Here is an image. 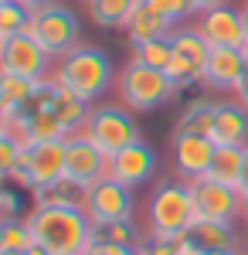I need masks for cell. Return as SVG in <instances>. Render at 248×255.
<instances>
[{"instance_id":"32","label":"cell","mask_w":248,"mask_h":255,"mask_svg":"<svg viewBox=\"0 0 248 255\" xmlns=\"http://www.w3.org/2000/svg\"><path fill=\"white\" fill-rule=\"evenodd\" d=\"M3 228V249H14V252H27L34 245V235H31V225H27V215L10 221V225H0Z\"/></svg>"},{"instance_id":"1","label":"cell","mask_w":248,"mask_h":255,"mask_svg":"<svg viewBox=\"0 0 248 255\" xmlns=\"http://www.w3.org/2000/svg\"><path fill=\"white\" fill-rule=\"evenodd\" d=\"M51 79H55V85H61V89H68L78 99L96 106L99 99H106V92L116 85V68H113V58L102 48L78 44V48H72L68 55H61L55 61Z\"/></svg>"},{"instance_id":"47","label":"cell","mask_w":248,"mask_h":255,"mask_svg":"<svg viewBox=\"0 0 248 255\" xmlns=\"http://www.w3.org/2000/svg\"><path fill=\"white\" fill-rule=\"evenodd\" d=\"M0 3H7V0H0Z\"/></svg>"},{"instance_id":"33","label":"cell","mask_w":248,"mask_h":255,"mask_svg":"<svg viewBox=\"0 0 248 255\" xmlns=\"http://www.w3.org/2000/svg\"><path fill=\"white\" fill-rule=\"evenodd\" d=\"M24 218V204H20V194L10 187V184H0V225H10Z\"/></svg>"},{"instance_id":"31","label":"cell","mask_w":248,"mask_h":255,"mask_svg":"<svg viewBox=\"0 0 248 255\" xmlns=\"http://www.w3.org/2000/svg\"><path fill=\"white\" fill-rule=\"evenodd\" d=\"M20 153H24V146H20L10 133H3V136H0V184H10V177L17 174Z\"/></svg>"},{"instance_id":"14","label":"cell","mask_w":248,"mask_h":255,"mask_svg":"<svg viewBox=\"0 0 248 255\" xmlns=\"http://www.w3.org/2000/svg\"><path fill=\"white\" fill-rule=\"evenodd\" d=\"M214 150H218V143H214L211 136H201V133H173L170 157H173L177 177H180L184 184H191V180H197V177H208Z\"/></svg>"},{"instance_id":"26","label":"cell","mask_w":248,"mask_h":255,"mask_svg":"<svg viewBox=\"0 0 248 255\" xmlns=\"http://www.w3.org/2000/svg\"><path fill=\"white\" fill-rule=\"evenodd\" d=\"M38 82L17 79V75H0V113L3 116H17L20 106L27 102V96L34 92Z\"/></svg>"},{"instance_id":"30","label":"cell","mask_w":248,"mask_h":255,"mask_svg":"<svg viewBox=\"0 0 248 255\" xmlns=\"http://www.w3.org/2000/svg\"><path fill=\"white\" fill-rule=\"evenodd\" d=\"M27 20H31V10L24 3H17V0L0 3V41L14 38V34H24L27 31Z\"/></svg>"},{"instance_id":"36","label":"cell","mask_w":248,"mask_h":255,"mask_svg":"<svg viewBox=\"0 0 248 255\" xmlns=\"http://www.w3.org/2000/svg\"><path fill=\"white\" fill-rule=\"evenodd\" d=\"M17 3H24L27 10H38V7H44V3H55V0H17Z\"/></svg>"},{"instance_id":"34","label":"cell","mask_w":248,"mask_h":255,"mask_svg":"<svg viewBox=\"0 0 248 255\" xmlns=\"http://www.w3.org/2000/svg\"><path fill=\"white\" fill-rule=\"evenodd\" d=\"M231 96H235V102H238L242 109H248V68H245V75H242L238 85H235V92H231Z\"/></svg>"},{"instance_id":"18","label":"cell","mask_w":248,"mask_h":255,"mask_svg":"<svg viewBox=\"0 0 248 255\" xmlns=\"http://www.w3.org/2000/svg\"><path fill=\"white\" fill-rule=\"evenodd\" d=\"M197 252H218V249H242L235 221H194V228L187 232Z\"/></svg>"},{"instance_id":"28","label":"cell","mask_w":248,"mask_h":255,"mask_svg":"<svg viewBox=\"0 0 248 255\" xmlns=\"http://www.w3.org/2000/svg\"><path fill=\"white\" fill-rule=\"evenodd\" d=\"M133 61L139 65H150V68H160L167 72L173 61V48H170V38H160V41H146V44H133Z\"/></svg>"},{"instance_id":"22","label":"cell","mask_w":248,"mask_h":255,"mask_svg":"<svg viewBox=\"0 0 248 255\" xmlns=\"http://www.w3.org/2000/svg\"><path fill=\"white\" fill-rule=\"evenodd\" d=\"M85 191L89 187L75 184L72 177H61V180L48 184V187L31 191V197H34V204H48V208H82L85 211Z\"/></svg>"},{"instance_id":"4","label":"cell","mask_w":248,"mask_h":255,"mask_svg":"<svg viewBox=\"0 0 248 255\" xmlns=\"http://www.w3.org/2000/svg\"><path fill=\"white\" fill-rule=\"evenodd\" d=\"M180 89L173 85V79L160 68L150 65H139V61H126L119 72H116V96L119 102L129 109V113H150L156 106L170 102Z\"/></svg>"},{"instance_id":"20","label":"cell","mask_w":248,"mask_h":255,"mask_svg":"<svg viewBox=\"0 0 248 255\" xmlns=\"http://www.w3.org/2000/svg\"><path fill=\"white\" fill-rule=\"evenodd\" d=\"M218 106L221 102H214V99H191L184 109H180V116L173 123V133H201V136H208L211 126H214V116H218Z\"/></svg>"},{"instance_id":"42","label":"cell","mask_w":248,"mask_h":255,"mask_svg":"<svg viewBox=\"0 0 248 255\" xmlns=\"http://www.w3.org/2000/svg\"><path fill=\"white\" fill-rule=\"evenodd\" d=\"M3 133H7V116L0 113V136H3Z\"/></svg>"},{"instance_id":"7","label":"cell","mask_w":248,"mask_h":255,"mask_svg":"<svg viewBox=\"0 0 248 255\" xmlns=\"http://www.w3.org/2000/svg\"><path fill=\"white\" fill-rule=\"evenodd\" d=\"M170 48H173V61L167 68V75L173 79L177 89H187V85H201L204 75V65H208L211 44L201 38V31L194 24H177L170 31Z\"/></svg>"},{"instance_id":"25","label":"cell","mask_w":248,"mask_h":255,"mask_svg":"<svg viewBox=\"0 0 248 255\" xmlns=\"http://www.w3.org/2000/svg\"><path fill=\"white\" fill-rule=\"evenodd\" d=\"M89 109H92V102H85V99H78L75 92H68V89L58 85L55 113H58V119L68 126V133H82V126H85V119H89Z\"/></svg>"},{"instance_id":"41","label":"cell","mask_w":248,"mask_h":255,"mask_svg":"<svg viewBox=\"0 0 248 255\" xmlns=\"http://www.w3.org/2000/svg\"><path fill=\"white\" fill-rule=\"evenodd\" d=\"M242 218L248 221V194H242Z\"/></svg>"},{"instance_id":"2","label":"cell","mask_w":248,"mask_h":255,"mask_svg":"<svg viewBox=\"0 0 248 255\" xmlns=\"http://www.w3.org/2000/svg\"><path fill=\"white\" fill-rule=\"evenodd\" d=\"M27 225L38 245L51 255H85L92 245V221L82 208H48L31 204Z\"/></svg>"},{"instance_id":"21","label":"cell","mask_w":248,"mask_h":255,"mask_svg":"<svg viewBox=\"0 0 248 255\" xmlns=\"http://www.w3.org/2000/svg\"><path fill=\"white\" fill-rule=\"evenodd\" d=\"M245 150L248 146H218L211 160L208 177L218 184H228L235 191H242V170H245Z\"/></svg>"},{"instance_id":"37","label":"cell","mask_w":248,"mask_h":255,"mask_svg":"<svg viewBox=\"0 0 248 255\" xmlns=\"http://www.w3.org/2000/svg\"><path fill=\"white\" fill-rule=\"evenodd\" d=\"M201 255H248L242 249H218V252H201Z\"/></svg>"},{"instance_id":"8","label":"cell","mask_w":248,"mask_h":255,"mask_svg":"<svg viewBox=\"0 0 248 255\" xmlns=\"http://www.w3.org/2000/svg\"><path fill=\"white\" fill-rule=\"evenodd\" d=\"M65 177V139H55V143H27L24 153H20V167L17 174L10 177V184L24 187L27 194L38 191V187H48Z\"/></svg>"},{"instance_id":"11","label":"cell","mask_w":248,"mask_h":255,"mask_svg":"<svg viewBox=\"0 0 248 255\" xmlns=\"http://www.w3.org/2000/svg\"><path fill=\"white\" fill-rule=\"evenodd\" d=\"M191 197L197 221H235L242 218V191H235L228 184H218L211 177L191 180Z\"/></svg>"},{"instance_id":"35","label":"cell","mask_w":248,"mask_h":255,"mask_svg":"<svg viewBox=\"0 0 248 255\" xmlns=\"http://www.w3.org/2000/svg\"><path fill=\"white\" fill-rule=\"evenodd\" d=\"M228 0H194V7H197V14H204V10H214V7H225Z\"/></svg>"},{"instance_id":"40","label":"cell","mask_w":248,"mask_h":255,"mask_svg":"<svg viewBox=\"0 0 248 255\" xmlns=\"http://www.w3.org/2000/svg\"><path fill=\"white\" fill-rule=\"evenodd\" d=\"M24 255H51V252H48L44 245H38V242H34V245H31V249H27V252H24Z\"/></svg>"},{"instance_id":"6","label":"cell","mask_w":248,"mask_h":255,"mask_svg":"<svg viewBox=\"0 0 248 255\" xmlns=\"http://www.w3.org/2000/svg\"><path fill=\"white\" fill-rule=\"evenodd\" d=\"M82 133L92 139L106 157H113V153L123 150V146L143 139L133 113H129L123 102H96V106L89 109V119H85Z\"/></svg>"},{"instance_id":"12","label":"cell","mask_w":248,"mask_h":255,"mask_svg":"<svg viewBox=\"0 0 248 255\" xmlns=\"http://www.w3.org/2000/svg\"><path fill=\"white\" fill-rule=\"evenodd\" d=\"M65 177H72L82 187H92L102 177H109V157L85 133H72L65 136Z\"/></svg>"},{"instance_id":"23","label":"cell","mask_w":248,"mask_h":255,"mask_svg":"<svg viewBox=\"0 0 248 255\" xmlns=\"http://www.w3.org/2000/svg\"><path fill=\"white\" fill-rule=\"evenodd\" d=\"M173 24H167L163 17H156L153 10H146L139 3V10L133 14V20L126 24V38H129V48L133 44H146V41H160V38H170Z\"/></svg>"},{"instance_id":"45","label":"cell","mask_w":248,"mask_h":255,"mask_svg":"<svg viewBox=\"0 0 248 255\" xmlns=\"http://www.w3.org/2000/svg\"><path fill=\"white\" fill-rule=\"evenodd\" d=\"M0 249H3V228H0Z\"/></svg>"},{"instance_id":"16","label":"cell","mask_w":248,"mask_h":255,"mask_svg":"<svg viewBox=\"0 0 248 255\" xmlns=\"http://www.w3.org/2000/svg\"><path fill=\"white\" fill-rule=\"evenodd\" d=\"M245 68H248V61L238 48H211L201 85L211 89V92H235V85L242 82Z\"/></svg>"},{"instance_id":"38","label":"cell","mask_w":248,"mask_h":255,"mask_svg":"<svg viewBox=\"0 0 248 255\" xmlns=\"http://www.w3.org/2000/svg\"><path fill=\"white\" fill-rule=\"evenodd\" d=\"M242 194H248V150H245V170H242Z\"/></svg>"},{"instance_id":"5","label":"cell","mask_w":248,"mask_h":255,"mask_svg":"<svg viewBox=\"0 0 248 255\" xmlns=\"http://www.w3.org/2000/svg\"><path fill=\"white\" fill-rule=\"evenodd\" d=\"M27 34L58 61L61 55H68L72 48L82 44V24H78L72 7H65V3L55 0V3H44V7H38V10H31Z\"/></svg>"},{"instance_id":"15","label":"cell","mask_w":248,"mask_h":255,"mask_svg":"<svg viewBox=\"0 0 248 255\" xmlns=\"http://www.w3.org/2000/svg\"><path fill=\"white\" fill-rule=\"evenodd\" d=\"M194 27L201 31V38L208 41L211 48H238V44L245 41V20H242V10H235L231 3L197 14V17H194Z\"/></svg>"},{"instance_id":"9","label":"cell","mask_w":248,"mask_h":255,"mask_svg":"<svg viewBox=\"0 0 248 255\" xmlns=\"http://www.w3.org/2000/svg\"><path fill=\"white\" fill-rule=\"evenodd\" d=\"M51 61L55 58L27 31L14 34V38H7L0 44V75H17V79H27V82H41L51 75V68H55Z\"/></svg>"},{"instance_id":"19","label":"cell","mask_w":248,"mask_h":255,"mask_svg":"<svg viewBox=\"0 0 248 255\" xmlns=\"http://www.w3.org/2000/svg\"><path fill=\"white\" fill-rule=\"evenodd\" d=\"M143 0H92L89 3V17L96 20L102 31H126V24L133 20Z\"/></svg>"},{"instance_id":"44","label":"cell","mask_w":248,"mask_h":255,"mask_svg":"<svg viewBox=\"0 0 248 255\" xmlns=\"http://www.w3.org/2000/svg\"><path fill=\"white\" fill-rule=\"evenodd\" d=\"M0 255H24V252H14V249H0Z\"/></svg>"},{"instance_id":"43","label":"cell","mask_w":248,"mask_h":255,"mask_svg":"<svg viewBox=\"0 0 248 255\" xmlns=\"http://www.w3.org/2000/svg\"><path fill=\"white\" fill-rule=\"evenodd\" d=\"M242 20H245V34H248V3H245V10H242Z\"/></svg>"},{"instance_id":"17","label":"cell","mask_w":248,"mask_h":255,"mask_svg":"<svg viewBox=\"0 0 248 255\" xmlns=\"http://www.w3.org/2000/svg\"><path fill=\"white\" fill-rule=\"evenodd\" d=\"M208 136L218 146H248V109L238 102H221Z\"/></svg>"},{"instance_id":"39","label":"cell","mask_w":248,"mask_h":255,"mask_svg":"<svg viewBox=\"0 0 248 255\" xmlns=\"http://www.w3.org/2000/svg\"><path fill=\"white\" fill-rule=\"evenodd\" d=\"M85 255H109V249H106V245H96V242H92V245H89V252Z\"/></svg>"},{"instance_id":"27","label":"cell","mask_w":248,"mask_h":255,"mask_svg":"<svg viewBox=\"0 0 248 255\" xmlns=\"http://www.w3.org/2000/svg\"><path fill=\"white\" fill-rule=\"evenodd\" d=\"M72 136L68 133V126L58 119L55 106L48 109V113H41V116L27 119V143H55V139H65Z\"/></svg>"},{"instance_id":"46","label":"cell","mask_w":248,"mask_h":255,"mask_svg":"<svg viewBox=\"0 0 248 255\" xmlns=\"http://www.w3.org/2000/svg\"><path fill=\"white\" fill-rule=\"evenodd\" d=\"M82 3H92V0H82Z\"/></svg>"},{"instance_id":"10","label":"cell","mask_w":248,"mask_h":255,"mask_svg":"<svg viewBox=\"0 0 248 255\" xmlns=\"http://www.w3.org/2000/svg\"><path fill=\"white\" fill-rule=\"evenodd\" d=\"M133 208H136V197H133V187L119 184L113 177H102L99 184H92L85 191V215L92 225H102V221H126L133 218Z\"/></svg>"},{"instance_id":"24","label":"cell","mask_w":248,"mask_h":255,"mask_svg":"<svg viewBox=\"0 0 248 255\" xmlns=\"http://www.w3.org/2000/svg\"><path fill=\"white\" fill-rule=\"evenodd\" d=\"M139 232H136V221L126 218V221H102V225H92V242L96 245H106V249H136L139 242Z\"/></svg>"},{"instance_id":"29","label":"cell","mask_w":248,"mask_h":255,"mask_svg":"<svg viewBox=\"0 0 248 255\" xmlns=\"http://www.w3.org/2000/svg\"><path fill=\"white\" fill-rule=\"evenodd\" d=\"M143 7L153 10L156 17H163L167 24H184L187 17H197V7H194V0H143Z\"/></svg>"},{"instance_id":"3","label":"cell","mask_w":248,"mask_h":255,"mask_svg":"<svg viewBox=\"0 0 248 255\" xmlns=\"http://www.w3.org/2000/svg\"><path fill=\"white\" fill-rule=\"evenodd\" d=\"M197 221L194 211V197H191V184L184 180H160L153 187L150 201H146V225L153 235L163 238H177L187 235Z\"/></svg>"},{"instance_id":"13","label":"cell","mask_w":248,"mask_h":255,"mask_svg":"<svg viewBox=\"0 0 248 255\" xmlns=\"http://www.w3.org/2000/svg\"><path fill=\"white\" fill-rule=\"evenodd\" d=\"M160 170V157L146 139H136L129 146H123L119 153L109 157V177L126 184V187H139V184H150Z\"/></svg>"}]
</instances>
